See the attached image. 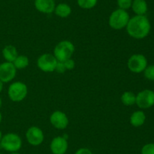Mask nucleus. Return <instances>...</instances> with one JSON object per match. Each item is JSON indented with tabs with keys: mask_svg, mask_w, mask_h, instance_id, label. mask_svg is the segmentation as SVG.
<instances>
[{
	"mask_svg": "<svg viewBox=\"0 0 154 154\" xmlns=\"http://www.w3.org/2000/svg\"><path fill=\"white\" fill-rule=\"evenodd\" d=\"M126 28L127 33L131 37L142 39L149 35L151 30V24L145 15H135L129 19Z\"/></svg>",
	"mask_w": 154,
	"mask_h": 154,
	"instance_id": "nucleus-1",
	"label": "nucleus"
},
{
	"mask_svg": "<svg viewBox=\"0 0 154 154\" xmlns=\"http://www.w3.org/2000/svg\"><path fill=\"white\" fill-rule=\"evenodd\" d=\"M129 19L130 17L127 11L117 8L111 14L108 20V24L114 30H122L126 27Z\"/></svg>",
	"mask_w": 154,
	"mask_h": 154,
	"instance_id": "nucleus-2",
	"label": "nucleus"
},
{
	"mask_svg": "<svg viewBox=\"0 0 154 154\" xmlns=\"http://www.w3.org/2000/svg\"><path fill=\"white\" fill-rule=\"evenodd\" d=\"M75 45L69 40H63L59 42L54 50V55L57 61L64 62L71 58L75 52Z\"/></svg>",
	"mask_w": 154,
	"mask_h": 154,
	"instance_id": "nucleus-3",
	"label": "nucleus"
},
{
	"mask_svg": "<svg viewBox=\"0 0 154 154\" xmlns=\"http://www.w3.org/2000/svg\"><path fill=\"white\" fill-rule=\"evenodd\" d=\"M0 145L2 148L8 152H17L22 146V140L21 137L15 133H8L2 136Z\"/></svg>",
	"mask_w": 154,
	"mask_h": 154,
	"instance_id": "nucleus-4",
	"label": "nucleus"
},
{
	"mask_svg": "<svg viewBox=\"0 0 154 154\" xmlns=\"http://www.w3.org/2000/svg\"><path fill=\"white\" fill-rule=\"evenodd\" d=\"M28 94L27 85L23 82H14L8 87V95L14 102H20L24 100Z\"/></svg>",
	"mask_w": 154,
	"mask_h": 154,
	"instance_id": "nucleus-5",
	"label": "nucleus"
},
{
	"mask_svg": "<svg viewBox=\"0 0 154 154\" xmlns=\"http://www.w3.org/2000/svg\"><path fill=\"white\" fill-rule=\"evenodd\" d=\"M127 66L131 72L141 73L147 66V60L145 56L141 54H133L128 60Z\"/></svg>",
	"mask_w": 154,
	"mask_h": 154,
	"instance_id": "nucleus-6",
	"label": "nucleus"
},
{
	"mask_svg": "<svg viewBox=\"0 0 154 154\" xmlns=\"http://www.w3.org/2000/svg\"><path fill=\"white\" fill-rule=\"evenodd\" d=\"M137 104L140 109H149L154 105V91L150 89H144L138 92L136 95Z\"/></svg>",
	"mask_w": 154,
	"mask_h": 154,
	"instance_id": "nucleus-7",
	"label": "nucleus"
},
{
	"mask_svg": "<svg viewBox=\"0 0 154 154\" xmlns=\"http://www.w3.org/2000/svg\"><path fill=\"white\" fill-rule=\"evenodd\" d=\"M57 60L52 54H44L38 58L37 66L45 72H51L55 70L57 64Z\"/></svg>",
	"mask_w": 154,
	"mask_h": 154,
	"instance_id": "nucleus-8",
	"label": "nucleus"
},
{
	"mask_svg": "<svg viewBox=\"0 0 154 154\" xmlns=\"http://www.w3.org/2000/svg\"><path fill=\"white\" fill-rule=\"evenodd\" d=\"M26 138L32 146H39L45 139L43 131L37 126H31L26 133Z\"/></svg>",
	"mask_w": 154,
	"mask_h": 154,
	"instance_id": "nucleus-9",
	"label": "nucleus"
},
{
	"mask_svg": "<svg viewBox=\"0 0 154 154\" xmlns=\"http://www.w3.org/2000/svg\"><path fill=\"white\" fill-rule=\"evenodd\" d=\"M17 69L11 62L5 61L0 64V80L3 83H8L15 78Z\"/></svg>",
	"mask_w": 154,
	"mask_h": 154,
	"instance_id": "nucleus-10",
	"label": "nucleus"
},
{
	"mask_svg": "<svg viewBox=\"0 0 154 154\" xmlns=\"http://www.w3.org/2000/svg\"><path fill=\"white\" fill-rule=\"evenodd\" d=\"M50 122L54 128L63 130L69 125V118L64 112L56 110L50 116Z\"/></svg>",
	"mask_w": 154,
	"mask_h": 154,
	"instance_id": "nucleus-11",
	"label": "nucleus"
},
{
	"mask_svg": "<svg viewBox=\"0 0 154 154\" xmlns=\"http://www.w3.org/2000/svg\"><path fill=\"white\" fill-rule=\"evenodd\" d=\"M68 142L65 137L58 136L54 137L50 145V149L53 154H65L68 149Z\"/></svg>",
	"mask_w": 154,
	"mask_h": 154,
	"instance_id": "nucleus-12",
	"label": "nucleus"
},
{
	"mask_svg": "<svg viewBox=\"0 0 154 154\" xmlns=\"http://www.w3.org/2000/svg\"><path fill=\"white\" fill-rule=\"evenodd\" d=\"M35 8L43 14H51L54 11L56 4L54 0H35Z\"/></svg>",
	"mask_w": 154,
	"mask_h": 154,
	"instance_id": "nucleus-13",
	"label": "nucleus"
},
{
	"mask_svg": "<svg viewBox=\"0 0 154 154\" xmlns=\"http://www.w3.org/2000/svg\"><path fill=\"white\" fill-rule=\"evenodd\" d=\"M131 8L135 15H145L148 10L146 0H133Z\"/></svg>",
	"mask_w": 154,
	"mask_h": 154,
	"instance_id": "nucleus-14",
	"label": "nucleus"
},
{
	"mask_svg": "<svg viewBox=\"0 0 154 154\" xmlns=\"http://www.w3.org/2000/svg\"><path fill=\"white\" fill-rule=\"evenodd\" d=\"M146 121V115L142 110L135 111L130 116V123L132 126L138 128L142 126Z\"/></svg>",
	"mask_w": 154,
	"mask_h": 154,
	"instance_id": "nucleus-15",
	"label": "nucleus"
},
{
	"mask_svg": "<svg viewBox=\"0 0 154 154\" xmlns=\"http://www.w3.org/2000/svg\"><path fill=\"white\" fill-rule=\"evenodd\" d=\"M2 55L6 61L13 63L14 60L18 56L17 50L14 45H8L5 46V48L2 49Z\"/></svg>",
	"mask_w": 154,
	"mask_h": 154,
	"instance_id": "nucleus-16",
	"label": "nucleus"
},
{
	"mask_svg": "<svg viewBox=\"0 0 154 154\" xmlns=\"http://www.w3.org/2000/svg\"><path fill=\"white\" fill-rule=\"evenodd\" d=\"M54 13L57 16L62 18H68L72 13V8L66 3H60L56 5Z\"/></svg>",
	"mask_w": 154,
	"mask_h": 154,
	"instance_id": "nucleus-17",
	"label": "nucleus"
},
{
	"mask_svg": "<svg viewBox=\"0 0 154 154\" xmlns=\"http://www.w3.org/2000/svg\"><path fill=\"white\" fill-rule=\"evenodd\" d=\"M121 101L126 106L134 105L136 101V95L132 91H125L121 95Z\"/></svg>",
	"mask_w": 154,
	"mask_h": 154,
	"instance_id": "nucleus-18",
	"label": "nucleus"
},
{
	"mask_svg": "<svg viewBox=\"0 0 154 154\" xmlns=\"http://www.w3.org/2000/svg\"><path fill=\"white\" fill-rule=\"evenodd\" d=\"M13 63L17 69H25L29 66V60L28 57H26V56L18 55L17 58L14 60Z\"/></svg>",
	"mask_w": 154,
	"mask_h": 154,
	"instance_id": "nucleus-19",
	"label": "nucleus"
},
{
	"mask_svg": "<svg viewBox=\"0 0 154 154\" xmlns=\"http://www.w3.org/2000/svg\"><path fill=\"white\" fill-rule=\"evenodd\" d=\"M98 0H77L78 6L83 9H92L97 5Z\"/></svg>",
	"mask_w": 154,
	"mask_h": 154,
	"instance_id": "nucleus-20",
	"label": "nucleus"
},
{
	"mask_svg": "<svg viewBox=\"0 0 154 154\" xmlns=\"http://www.w3.org/2000/svg\"><path fill=\"white\" fill-rule=\"evenodd\" d=\"M144 76L147 79L154 81V64L147 65L146 69L144 70Z\"/></svg>",
	"mask_w": 154,
	"mask_h": 154,
	"instance_id": "nucleus-21",
	"label": "nucleus"
},
{
	"mask_svg": "<svg viewBox=\"0 0 154 154\" xmlns=\"http://www.w3.org/2000/svg\"><path fill=\"white\" fill-rule=\"evenodd\" d=\"M133 0H117V4L119 8L123 10H128L131 8Z\"/></svg>",
	"mask_w": 154,
	"mask_h": 154,
	"instance_id": "nucleus-22",
	"label": "nucleus"
},
{
	"mask_svg": "<svg viewBox=\"0 0 154 154\" xmlns=\"http://www.w3.org/2000/svg\"><path fill=\"white\" fill-rule=\"evenodd\" d=\"M141 154H154V143H149L143 146L141 151Z\"/></svg>",
	"mask_w": 154,
	"mask_h": 154,
	"instance_id": "nucleus-23",
	"label": "nucleus"
},
{
	"mask_svg": "<svg viewBox=\"0 0 154 154\" xmlns=\"http://www.w3.org/2000/svg\"><path fill=\"white\" fill-rule=\"evenodd\" d=\"M63 63H64V66L65 67H66V69H69V70H72V69H73L75 66V60H72V58H69L68 59V60H65V61L63 62Z\"/></svg>",
	"mask_w": 154,
	"mask_h": 154,
	"instance_id": "nucleus-24",
	"label": "nucleus"
},
{
	"mask_svg": "<svg viewBox=\"0 0 154 154\" xmlns=\"http://www.w3.org/2000/svg\"><path fill=\"white\" fill-rule=\"evenodd\" d=\"M55 70L57 71V72H59V73H63V72H66V67H65L63 62H60V61L57 62V66H56Z\"/></svg>",
	"mask_w": 154,
	"mask_h": 154,
	"instance_id": "nucleus-25",
	"label": "nucleus"
},
{
	"mask_svg": "<svg viewBox=\"0 0 154 154\" xmlns=\"http://www.w3.org/2000/svg\"><path fill=\"white\" fill-rule=\"evenodd\" d=\"M75 154H93V153L90 149H88V148L83 147V148H80V149H78V150L75 152Z\"/></svg>",
	"mask_w": 154,
	"mask_h": 154,
	"instance_id": "nucleus-26",
	"label": "nucleus"
},
{
	"mask_svg": "<svg viewBox=\"0 0 154 154\" xmlns=\"http://www.w3.org/2000/svg\"><path fill=\"white\" fill-rule=\"evenodd\" d=\"M2 89H3V82L0 80V93L2 92Z\"/></svg>",
	"mask_w": 154,
	"mask_h": 154,
	"instance_id": "nucleus-27",
	"label": "nucleus"
},
{
	"mask_svg": "<svg viewBox=\"0 0 154 154\" xmlns=\"http://www.w3.org/2000/svg\"><path fill=\"white\" fill-rule=\"evenodd\" d=\"M2 98H0V108L2 107Z\"/></svg>",
	"mask_w": 154,
	"mask_h": 154,
	"instance_id": "nucleus-28",
	"label": "nucleus"
},
{
	"mask_svg": "<svg viewBox=\"0 0 154 154\" xmlns=\"http://www.w3.org/2000/svg\"><path fill=\"white\" fill-rule=\"evenodd\" d=\"M2 138V131H0V141H1Z\"/></svg>",
	"mask_w": 154,
	"mask_h": 154,
	"instance_id": "nucleus-29",
	"label": "nucleus"
},
{
	"mask_svg": "<svg viewBox=\"0 0 154 154\" xmlns=\"http://www.w3.org/2000/svg\"><path fill=\"white\" fill-rule=\"evenodd\" d=\"M2 113H0V123H1L2 122Z\"/></svg>",
	"mask_w": 154,
	"mask_h": 154,
	"instance_id": "nucleus-30",
	"label": "nucleus"
},
{
	"mask_svg": "<svg viewBox=\"0 0 154 154\" xmlns=\"http://www.w3.org/2000/svg\"><path fill=\"white\" fill-rule=\"evenodd\" d=\"M11 154H20V153H19L18 152H12Z\"/></svg>",
	"mask_w": 154,
	"mask_h": 154,
	"instance_id": "nucleus-31",
	"label": "nucleus"
},
{
	"mask_svg": "<svg viewBox=\"0 0 154 154\" xmlns=\"http://www.w3.org/2000/svg\"><path fill=\"white\" fill-rule=\"evenodd\" d=\"M0 154H3V153H0Z\"/></svg>",
	"mask_w": 154,
	"mask_h": 154,
	"instance_id": "nucleus-32",
	"label": "nucleus"
}]
</instances>
